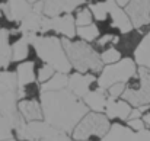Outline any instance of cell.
Segmentation results:
<instances>
[{
    "label": "cell",
    "instance_id": "1",
    "mask_svg": "<svg viewBox=\"0 0 150 141\" xmlns=\"http://www.w3.org/2000/svg\"><path fill=\"white\" fill-rule=\"evenodd\" d=\"M40 102L45 122L67 134H71L79 121L89 112V108L83 99L76 96L69 89L41 92Z\"/></svg>",
    "mask_w": 150,
    "mask_h": 141
},
{
    "label": "cell",
    "instance_id": "2",
    "mask_svg": "<svg viewBox=\"0 0 150 141\" xmlns=\"http://www.w3.org/2000/svg\"><path fill=\"white\" fill-rule=\"evenodd\" d=\"M37 52L40 61L50 64L55 71L69 74L71 71V64L63 45V39L58 35L51 34H35L25 35Z\"/></svg>",
    "mask_w": 150,
    "mask_h": 141
},
{
    "label": "cell",
    "instance_id": "3",
    "mask_svg": "<svg viewBox=\"0 0 150 141\" xmlns=\"http://www.w3.org/2000/svg\"><path fill=\"white\" fill-rule=\"evenodd\" d=\"M61 39L74 71L92 73L95 76L99 74L103 67V63L100 60L99 52L91 42L82 41L77 37L73 39L69 38H61Z\"/></svg>",
    "mask_w": 150,
    "mask_h": 141
},
{
    "label": "cell",
    "instance_id": "4",
    "mask_svg": "<svg viewBox=\"0 0 150 141\" xmlns=\"http://www.w3.org/2000/svg\"><path fill=\"white\" fill-rule=\"evenodd\" d=\"M137 63L131 57H122L114 64H106L102 67L96 85L100 89H108L115 83H127L133 76L137 74Z\"/></svg>",
    "mask_w": 150,
    "mask_h": 141
},
{
    "label": "cell",
    "instance_id": "5",
    "mask_svg": "<svg viewBox=\"0 0 150 141\" xmlns=\"http://www.w3.org/2000/svg\"><path fill=\"white\" fill-rule=\"evenodd\" d=\"M15 134L22 141H71L70 134L52 127L45 121H25L15 130Z\"/></svg>",
    "mask_w": 150,
    "mask_h": 141
},
{
    "label": "cell",
    "instance_id": "6",
    "mask_svg": "<svg viewBox=\"0 0 150 141\" xmlns=\"http://www.w3.org/2000/svg\"><path fill=\"white\" fill-rule=\"evenodd\" d=\"M133 108H140L150 105V68L139 66L137 74L133 76L125 86L121 96Z\"/></svg>",
    "mask_w": 150,
    "mask_h": 141
},
{
    "label": "cell",
    "instance_id": "7",
    "mask_svg": "<svg viewBox=\"0 0 150 141\" xmlns=\"http://www.w3.org/2000/svg\"><path fill=\"white\" fill-rule=\"evenodd\" d=\"M109 118L103 112H88L79 124L74 127L71 133V138L74 141L79 140H92V138H102L109 130Z\"/></svg>",
    "mask_w": 150,
    "mask_h": 141
},
{
    "label": "cell",
    "instance_id": "8",
    "mask_svg": "<svg viewBox=\"0 0 150 141\" xmlns=\"http://www.w3.org/2000/svg\"><path fill=\"white\" fill-rule=\"evenodd\" d=\"M76 22L74 16L71 13L60 15L55 18L42 16L41 22V34H51V35H58L61 38H69L73 39L76 38Z\"/></svg>",
    "mask_w": 150,
    "mask_h": 141
},
{
    "label": "cell",
    "instance_id": "9",
    "mask_svg": "<svg viewBox=\"0 0 150 141\" xmlns=\"http://www.w3.org/2000/svg\"><path fill=\"white\" fill-rule=\"evenodd\" d=\"M106 7H108V19L100 23H108L118 34H127L134 29L128 15L125 13V9L117 4L115 0H106Z\"/></svg>",
    "mask_w": 150,
    "mask_h": 141
},
{
    "label": "cell",
    "instance_id": "10",
    "mask_svg": "<svg viewBox=\"0 0 150 141\" xmlns=\"http://www.w3.org/2000/svg\"><path fill=\"white\" fill-rule=\"evenodd\" d=\"M134 29H144L150 25V0H130L124 7Z\"/></svg>",
    "mask_w": 150,
    "mask_h": 141
},
{
    "label": "cell",
    "instance_id": "11",
    "mask_svg": "<svg viewBox=\"0 0 150 141\" xmlns=\"http://www.w3.org/2000/svg\"><path fill=\"white\" fill-rule=\"evenodd\" d=\"M96 80H98V77L95 74H92V73L74 71V73L69 74V86H67V89L71 90L76 96L83 99L85 94H88L93 89V85H96Z\"/></svg>",
    "mask_w": 150,
    "mask_h": 141
},
{
    "label": "cell",
    "instance_id": "12",
    "mask_svg": "<svg viewBox=\"0 0 150 141\" xmlns=\"http://www.w3.org/2000/svg\"><path fill=\"white\" fill-rule=\"evenodd\" d=\"M83 3L85 0H42V15L55 18L60 15L73 13Z\"/></svg>",
    "mask_w": 150,
    "mask_h": 141
},
{
    "label": "cell",
    "instance_id": "13",
    "mask_svg": "<svg viewBox=\"0 0 150 141\" xmlns=\"http://www.w3.org/2000/svg\"><path fill=\"white\" fill-rule=\"evenodd\" d=\"M32 10L34 6L28 3V0H9L7 4L3 6V13L15 23H21Z\"/></svg>",
    "mask_w": 150,
    "mask_h": 141
},
{
    "label": "cell",
    "instance_id": "14",
    "mask_svg": "<svg viewBox=\"0 0 150 141\" xmlns=\"http://www.w3.org/2000/svg\"><path fill=\"white\" fill-rule=\"evenodd\" d=\"M133 111V106L124 100L122 97H118V99H112V97H108V102H106V108H105V115L109 118V119H121V121H127L130 114Z\"/></svg>",
    "mask_w": 150,
    "mask_h": 141
},
{
    "label": "cell",
    "instance_id": "15",
    "mask_svg": "<svg viewBox=\"0 0 150 141\" xmlns=\"http://www.w3.org/2000/svg\"><path fill=\"white\" fill-rule=\"evenodd\" d=\"M18 109L19 114L22 115V118L26 122H32V121H42L44 119V114H42V106L41 102L37 99H19L18 102Z\"/></svg>",
    "mask_w": 150,
    "mask_h": 141
},
{
    "label": "cell",
    "instance_id": "16",
    "mask_svg": "<svg viewBox=\"0 0 150 141\" xmlns=\"http://www.w3.org/2000/svg\"><path fill=\"white\" fill-rule=\"evenodd\" d=\"M142 38H143L142 31L133 29L127 34H121L118 42L115 44V47L120 49L122 57H130V55H134V51H136L137 45L140 44Z\"/></svg>",
    "mask_w": 150,
    "mask_h": 141
},
{
    "label": "cell",
    "instance_id": "17",
    "mask_svg": "<svg viewBox=\"0 0 150 141\" xmlns=\"http://www.w3.org/2000/svg\"><path fill=\"white\" fill-rule=\"evenodd\" d=\"M18 77L19 89L35 83L37 82V63L34 60H25L22 63H18V67L15 70Z\"/></svg>",
    "mask_w": 150,
    "mask_h": 141
},
{
    "label": "cell",
    "instance_id": "18",
    "mask_svg": "<svg viewBox=\"0 0 150 141\" xmlns=\"http://www.w3.org/2000/svg\"><path fill=\"white\" fill-rule=\"evenodd\" d=\"M83 102L93 112H105L106 102H108V93L105 89H100L96 85L95 89H92L89 93L83 96Z\"/></svg>",
    "mask_w": 150,
    "mask_h": 141
},
{
    "label": "cell",
    "instance_id": "19",
    "mask_svg": "<svg viewBox=\"0 0 150 141\" xmlns=\"http://www.w3.org/2000/svg\"><path fill=\"white\" fill-rule=\"evenodd\" d=\"M133 58L137 63V66H143V67L150 68V31L143 35L140 44L137 45L136 51H134Z\"/></svg>",
    "mask_w": 150,
    "mask_h": 141
},
{
    "label": "cell",
    "instance_id": "20",
    "mask_svg": "<svg viewBox=\"0 0 150 141\" xmlns=\"http://www.w3.org/2000/svg\"><path fill=\"white\" fill-rule=\"evenodd\" d=\"M131 134H133V130L128 125L115 122V124H111L108 133L100 138V141H127Z\"/></svg>",
    "mask_w": 150,
    "mask_h": 141
},
{
    "label": "cell",
    "instance_id": "21",
    "mask_svg": "<svg viewBox=\"0 0 150 141\" xmlns=\"http://www.w3.org/2000/svg\"><path fill=\"white\" fill-rule=\"evenodd\" d=\"M34 51L32 44L28 41V38L23 35L22 39H19L18 42H15L12 45V61L15 63H22L25 60H29L31 52Z\"/></svg>",
    "mask_w": 150,
    "mask_h": 141
},
{
    "label": "cell",
    "instance_id": "22",
    "mask_svg": "<svg viewBox=\"0 0 150 141\" xmlns=\"http://www.w3.org/2000/svg\"><path fill=\"white\" fill-rule=\"evenodd\" d=\"M67 86H69V74L60 71H55V74L51 79L40 85L41 92H57V90L67 89Z\"/></svg>",
    "mask_w": 150,
    "mask_h": 141
},
{
    "label": "cell",
    "instance_id": "23",
    "mask_svg": "<svg viewBox=\"0 0 150 141\" xmlns=\"http://www.w3.org/2000/svg\"><path fill=\"white\" fill-rule=\"evenodd\" d=\"M12 63V47L9 44V31L0 29V70L7 68Z\"/></svg>",
    "mask_w": 150,
    "mask_h": 141
},
{
    "label": "cell",
    "instance_id": "24",
    "mask_svg": "<svg viewBox=\"0 0 150 141\" xmlns=\"http://www.w3.org/2000/svg\"><path fill=\"white\" fill-rule=\"evenodd\" d=\"M76 37L82 41H86V42H91L93 44L98 38L100 37V29L99 25L92 22L91 25H86V26H79L76 29Z\"/></svg>",
    "mask_w": 150,
    "mask_h": 141
},
{
    "label": "cell",
    "instance_id": "25",
    "mask_svg": "<svg viewBox=\"0 0 150 141\" xmlns=\"http://www.w3.org/2000/svg\"><path fill=\"white\" fill-rule=\"evenodd\" d=\"M74 22H76V26H86V25H91L93 22V15L89 9V6H85L82 4L80 7H77L74 10Z\"/></svg>",
    "mask_w": 150,
    "mask_h": 141
},
{
    "label": "cell",
    "instance_id": "26",
    "mask_svg": "<svg viewBox=\"0 0 150 141\" xmlns=\"http://www.w3.org/2000/svg\"><path fill=\"white\" fill-rule=\"evenodd\" d=\"M99 55H100V60H102L103 66L114 64V63H117V61H120L122 58V54L120 52V49L115 47V45H111V47L105 48L103 51L99 52Z\"/></svg>",
    "mask_w": 150,
    "mask_h": 141
},
{
    "label": "cell",
    "instance_id": "27",
    "mask_svg": "<svg viewBox=\"0 0 150 141\" xmlns=\"http://www.w3.org/2000/svg\"><path fill=\"white\" fill-rule=\"evenodd\" d=\"M54 74H55V70H54V67H51L50 64L41 61V64L37 66V82L40 85L41 83H45Z\"/></svg>",
    "mask_w": 150,
    "mask_h": 141
},
{
    "label": "cell",
    "instance_id": "28",
    "mask_svg": "<svg viewBox=\"0 0 150 141\" xmlns=\"http://www.w3.org/2000/svg\"><path fill=\"white\" fill-rule=\"evenodd\" d=\"M13 131H15V130H13L12 124L0 114V140L13 137Z\"/></svg>",
    "mask_w": 150,
    "mask_h": 141
},
{
    "label": "cell",
    "instance_id": "29",
    "mask_svg": "<svg viewBox=\"0 0 150 141\" xmlns=\"http://www.w3.org/2000/svg\"><path fill=\"white\" fill-rule=\"evenodd\" d=\"M125 86H127V83H115V85H112L111 87L106 89L108 97H112V99L121 97L122 93H124V90H125Z\"/></svg>",
    "mask_w": 150,
    "mask_h": 141
},
{
    "label": "cell",
    "instance_id": "30",
    "mask_svg": "<svg viewBox=\"0 0 150 141\" xmlns=\"http://www.w3.org/2000/svg\"><path fill=\"white\" fill-rule=\"evenodd\" d=\"M127 141H150V130L144 128L142 131H133Z\"/></svg>",
    "mask_w": 150,
    "mask_h": 141
},
{
    "label": "cell",
    "instance_id": "31",
    "mask_svg": "<svg viewBox=\"0 0 150 141\" xmlns=\"http://www.w3.org/2000/svg\"><path fill=\"white\" fill-rule=\"evenodd\" d=\"M127 125L133 130V131H142L146 128V124L143 121V118H133V119H127Z\"/></svg>",
    "mask_w": 150,
    "mask_h": 141
},
{
    "label": "cell",
    "instance_id": "32",
    "mask_svg": "<svg viewBox=\"0 0 150 141\" xmlns=\"http://www.w3.org/2000/svg\"><path fill=\"white\" fill-rule=\"evenodd\" d=\"M143 121H144V124H146V127L150 130V111H146L144 114H143Z\"/></svg>",
    "mask_w": 150,
    "mask_h": 141
},
{
    "label": "cell",
    "instance_id": "33",
    "mask_svg": "<svg viewBox=\"0 0 150 141\" xmlns=\"http://www.w3.org/2000/svg\"><path fill=\"white\" fill-rule=\"evenodd\" d=\"M117 1V4H120L121 7H125L128 3H130V0H115Z\"/></svg>",
    "mask_w": 150,
    "mask_h": 141
},
{
    "label": "cell",
    "instance_id": "34",
    "mask_svg": "<svg viewBox=\"0 0 150 141\" xmlns=\"http://www.w3.org/2000/svg\"><path fill=\"white\" fill-rule=\"evenodd\" d=\"M0 141H18V140L13 138V137H9V138H4V140H0Z\"/></svg>",
    "mask_w": 150,
    "mask_h": 141
},
{
    "label": "cell",
    "instance_id": "35",
    "mask_svg": "<svg viewBox=\"0 0 150 141\" xmlns=\"http://www.w3.org/2000/svg\"><path fill=\"white\" fill-rule=\"evenodd\" d=\"M37 1H40V0H28V3H31V4H35Z\"/></svg>",
    "mask_w": 150,
    "mask_h": 141
},
{
    "label": "cell",
    "instance_id": "36",
    "mask_svg": "<svg viewBox=\"0 0 150 141\" xmlns=\"http://www.w3.org/2000/svg\"><path fill=\"white\" fill-rule=\"evenodd\" d=\"M79 141H93V140H79Z\"/></svg>",
    "mask_w": 150,
    "mask_h": 141
},
{
    "label": "cell",
    "instance_id": "37",
    "mask_svg": "<svg viewBox=\"0 0 150 141\" xmlns=\"http://www.w3.org/2000/svg\"><path fill=\"white\" fill-rule=\"evenodd\" d=\"M88 1H89V0H88Z\"/></svg>",
    "mask_w": 150,
    "mask_h": 141
}]
</instances>
